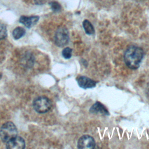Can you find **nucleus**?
<instances>
[{
  "label": "nucleus",
  "mask_w": 149,
  "mask_h": 149,
  "mask_svg": "<svg viewBox=\"0 0 149 149\" xmlns=\"http://www.w3.org/2000/svg\"><path fill=\"white\" fill-rule=\"evenodd\" d=\"M90 112L91 113L102 114L105 115H109V113L105 107L100 102H96L90 108Z\"/></svg>",
  "instance_id": "8"
},
{
  "label": "nucleus",
  "mask_w": 149,
  "mask_h": 149,
  "mask_svg": "<svg viewBox=\"0 0 149 149\" xmlns=\"http://www.w3.org/2000/svg\"><path fill=\"white\" fill-rule=\"evenodd\" d=\"M79 86L84 89L91 88L95 87L96 81L84 76H80L77 79Z\"/></svg>",
  "instance_id": "7"
},
{
  "label": "nucleus",
  "mask_w": 149,
  "mask_h": 149,
  "mask_svg": "<svg viewBox=\"0 0 149 149\" xmlns=\"http://www.w3.org/2000/svg\"><path fill=\"white\" fill-rule=\"evenodd\" d=\"M62 55L63 57L65 59H69L72 57V49L69 47L65 48L62 52Z\"/></svg>",
  "instance_id": "12"
},
{
  "label": "nucleus",
  "mask_w": 149,
  "mask_h": 149,
  "mask_svg": "<svg viewBox=\"0 0 149 149\" xmlns=\"http://www.w3.org/2000/svg\"><path fill=\"white\" fill-rule=\"evenodd\" d=\"M50 5H51V8L52 9V10L54 12H59L61 10V6L60 5V4L59 3H58L57 2L54 1V2H51L50 3Z\"/></svg>",
  "instance_id": "14"
},
{
  "label": "nucleus",
  "mask_w": 149,
  "mask_h": 149,
  "mask_svg": "<svg viewBox=\"0 0 149 149\" xmlns=\"http://www.w3.org/2000/svg\"><path fill=\"white\" fill-rule=\"evenodd\" d=\"M144 51L139 47L129 46L124 53V61L126 66L132 69H137L143 58Z\"/></svg>",
  "instance_id": "1"
},
{
  "label": "nucleus",
  "mask_w": 149,
  "mask_h": 149,
  "mask_svg": "<svg viewBox=\"0 0 149 149\" xmlns=\"http://www.w3.org/2000/svg\"><path fill=\"white\" fill-rule=\"evenodd\" d=\"M39 19V17L37 16H21L19 19V22L24 25L27 28H30L36 24Z\"/></svg>",
  "instance_id": "9"
},
{
  "label": "nucleus",
  "mask_w": 149,
  "mask_h": 149,
  "mask_svg": "<svg viewBox=\"0 0 149 149\" xmlns=\"http://www.w3.org/2000/svg\"><path fill=\"white\" fill-rule=\"evenodd\" d=\"M25 141L21 137L16 136L6 143V148L8 149H23L25 148Z\"/></svg>",
  "instance_id": "6"
},
{
  "label": "nucleus",
  "mask_w": 149,
  "mask_h": 149,
  "mask_svg": "<svg viewBox=\"0 0 149 149\" xmlns=\"http://www.w3.org/2000/svg\"><path fill=\"white\" fill-rule=\"evenodd\" d=\"M25 33L26 31L24 29H23L22 27H17L13 30L12 35L15 39L17 40L22 37L25 34Z\"/></svg>",
  "instance_id": "11"
},
{
  "label": "nucleus",
  "mask_w": 149,
  "mask_h": 149,
  "mask_svg": "<svg viewBox=\"0 0 149 149\" xmlns=\"http://www.w3.org/2000/svg\"><path fill=\"white\" fill-rule=\"evenodd\" d=\"M69 41V36L68 29L66 27H61L57 29L55 34V44L59 47H64Z\"/></svg>",
  "instance_id": "4"
},
{
  "label": "nucleus",
  "mask_w": 149,
  "mask_h": 149,
  "mask_svg": "<svg viewBox=\"0 0 149 149\" xmlns=\"http://www.w3.org/2000/svg\"><path fill=\"white\" fill-rule=\"evenodd\" d=\"M1 77H2V74H1V73H0V79H1Z\"/></svg>",
  "instance_id": "16"
},
{
  "label": "nucleus",
  "mask_w": 149,
  "mask_h": 149,
  "mask_svg": "<svg viewBox=\"0 0 149 149\" xmlns=\"http://www.w3.org/2000/svg\"><path fill=\"white\" fill-rule=\"evenodd\" d=\"M95 146V141L91 136L84 134L81 136L77 141V148L79 149L94 148Z\"/></svg>",
  "instance_id": "5"
},
{
  "label": "nucleus",
  "mask_w": 149,
  "mask_h": 149,
  "mask_svg": "<svg viewBox=\"0 0 149 149\" xmlns=\"http://www.w3.org/2000/svg\"><path fill=\"white\" fill-rule=\"evenodd\" d=\"M7 36V30L5 26L0 23V40L4 39Z\"/></svg>",
  "instance_id": "13"
},
{
  "label": "nucleus",
  "mask_w": 149,
  "mask_h": 149,
  "mask_svg": "<svg viewBox=\"0 0 149 149\" xmlns=\"http://www.w3.org/2000/svg\"><path fill=\"white\" fill-rule=\"evenodd\" d=\"M45 0H35V2L37 5H41L45 2Z\"/></svg>",
  "instance_id": "15"
},
{
  "label": "nucleus",
  "mask_w": 149,
  "mask_h": 149,
  "mask_svg": "<svg viewBox=\"0 0 149 149\" xmlns=\"http://www.w3.org/2000/svg\"><path fill=\"white\" fill-rule=\"evenodd\" d=\"M83 27L84 30L87 34L92 35L95 32L93 26L90 23V22L88 20L86 19L83 22Z\"/></svg>",
  "instance_id": "10"
},
{
  "label": "nucleus",
  "mask_w": 149,
  "mask_h": 149,
  "mask_svg": "<svg viewBox=\"0 0 149 149\" xmlns=\"http://www.w3.org/2000/svg\"><path fill=\"white\" fill-rule=\"evenodd\" d=\"M33 106L36 112L44 113L50 110L52 103L50 100L47 97L40 96L34 99L33 102Z\"/></svg>",
  "instance_id": "3"
},
{
  "label": "nucleus",
  "mask_w": 149,
  "mask_h": 149,
  "mask_svg": "<svg viewBox=\"0 0 149 149\" xmlns=\"http://www.w3.org/2000/svg\"><path fill=\"white\" fill-rule=\"evenodd\" d=\"M17 135V128L12 122H7L2 125L0 129V137L3 143H6Z\"/></svg>",
  "instance_id": "2"
}]
</instances>
